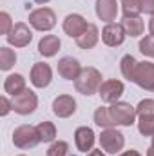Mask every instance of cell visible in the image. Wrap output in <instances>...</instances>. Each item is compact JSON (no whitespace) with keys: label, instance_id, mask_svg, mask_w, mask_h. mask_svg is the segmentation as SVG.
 <instances>
[{"label":"cell","instance_id":"cell-25","mask_svg":"<svg viewBox=\"0 0 154 156\" xmlns=\"http://www.w3.org/2000/svg\"><path fill=\"white\" fill-rule=\"evenodd\" d=\"M121 13H123V18L140 16V13H142L140 0H121Z\"/></svg>","mask_w":154,"mask_h":156},{"label":"cell","instance_id":"cell-16","mask_svg":"<svg viewBox=\"0 0 154 156\" xmlns=\"http://www.w3.org/2000/svg\"><path fill=\"white\" fill-rule=\"evenodd\" d=\"M94 11L96 16L103 22H114L116 15H118V2L116 0H96L94 4Z\"/></svg>","mask_w":154,"mask_h":156},{"label":"cell","instance_id":"cell-18","mask_svg":"<svg viewBox=\"0 0 154 156\" xmlns=\"http://www.w3.org/2000/svg\"><path fill=\"white\" fill-rule=\"evenodd\" d=\"M26 89H27L26 87V78L22 75H18V73H13L4 80V91L11 96H16L20 93H24Z\"/></svg>","mask_w":154,"mask_h":156},{"label":"cell","instance_id":"cell-19","mask_svg":"<svg viewBox=\"0 0 154 156\" xmlns=\"http://www.w3.org/2000/svg\"><path fill=\"white\" fill-rule=\"evenodd\" d=\"M98 40H100V31H98V27H96L94 24H89L87 31L76 38V45L80 49H93V47L98 44Z\"/></svg>","mask_w":154,"mask_h":156},{"label":"cell","instance_id":"cell-34","mask_svg":"<svg viewBox=\"0 0 154 156\" xmlns=\"http://www.w3.org/2000/svg\"><path fill=\"white\" fill-rule=\"evenodd\" d=\"M87 156H105V153L102 151V149H93V151H89Z\"/></svg>","mask_w":154,"mask_h":156},{"label":"cell","instance_id":"cell-33","mask_svg":"<svg viewBox=\"0 0 154 156\" xmlns=\"http://www.w3.org/2000/svg\"><path fill=\"white\" fill-rule=\"evenodd\" d=\"M118 156H142L136 149H129V151H123L121 154H118Z\"/></svg>","mask_w":154,"mask_h":156},{"label":"cell","instance_id":"cell-23","mask_svg":"<svg viewBox=\"0 0 154 156\" xmlns=\"http://www.w3.org/2000/svg\"><path fill=\"white\" fill-rule=\"evenodd\" d=\"M94 123L98 125V127H102V129H111V127H114V120L111 116V111H109V107H98L96 111H94Z\"/></svg>","mask_w":154,"mask_h":156},{"label":"cell","instance_id":"cell-36","mask_svg":"<svg viewBox=\"0 0 154 156\" xmlns=\"http://www.w3.org/2000/svg\"><path fill=\"white\" fill-rule=\"evenodd\" d=\"M35 2H37V4H42V5H44V4H47V2H51V0H35Z\"/></svg>","mask_w":154,"mask_h":156},{"label":"cell","instance_id":"cell-4","mask_svg":"<svg viewBox=\"0 0 154 156\" xmlns=\"http://www.w3.org/2000/svg\"><path fill=\"white\" fill-rule=\"evenodd\" d=\"M111 111V116L114 120L116 125H121V127H131L132 123H136V107L131 105L129 102H116L109 107Z\"/></svg>","mask_w":154,"mask_h":156},{"label":"cell","instance_id":"cell-6","mask_svg":"<svg viewBox=\"0 0 154 156\" xmlns=\"http://www.w3.org/2000/svg\"><path fill=\"white\" fill-rule=\"evenodd\" d=\"M125 145V136L123 133H120L118 129L111 127V129H103L100 134V147L109 153V154H116L123 149Z\"/></svg>","mask_w":154,"mask_h":156},{"label":"cell","instance_id":"cell-3","mask_svg":"<svg viewBox=\"0 0 154 156\" xmlns=\"http://www.w3.org/2000/svg\"><path fill=\"white\" fill-rule=\"evenodd\" d=\"M29 26L37 31H51L56 26V15L51 7H38L29 13Z\"/></svg>","mask_w":154,"mask_h":156},{"label":"cell","instance_id":"cell-7","mask_svg":"<svg viewBox=\"0 0 154 156\" xmlns=\"http://www.w3.org/2000/svg\"><path fill=\"white\" fill-rule=\"evenodd\" d=\"M5 40L13 47H26L33 40V31L29 29V26L26 22H16L13 26V29L9 31V35L5 37Z\"/></svg>","mask_w":154,"mask_h":156},{"label":"cell","instance_id":"cell-29","mask_svg":"<svg viewBox=\"0 0 154 156\" xmlns=\"http://www.w3.org/2000/svg\"><path fill=\"white\" fill-rule=\"evenodd\" d=\"M136 115L138 116H147V115H154V100L152 98H145L136 105Z\"/></svg>","mask_w":154,"mask_h":156},{"label":"cell","instance_id":"cell-30","mask_svg":"<svg viewBox=\"0 0 154 156\" xmlns=\"http://www.w3.org/2000/svg\"><path fill=\"white\" fill-rule=\"evenodd\" d=\"M13 22H11V16H9V13H5V11H2L0 13V33L2 35H9V31L13 29Z\"/></svg>","mask_w":154,"mask_h":156},{"label":"cell","instance_id":"cell-10","mask_svg":"<svg viewBox=\"0 0 154 156\" xmlns=\"http://www.w3.org/2000/svg\"><path fill=\"white\" fill-rule=\"evenodd\" d=\"M134 83L145 91L154 93V64L152 62H138L136 73H134Z\"/></svg>","mask_w":154,"mask_h":156},{"label":"cell","instance_id":"cell-1","mask_svg":"<svg viewBox=\"0 0 154 156\" xmlns=\"http://www.w3.org/2000/svg\"><path fill=\"white\" fill-rule=\"evenodd\" d=\"M102 83H103L102 73L96 67H83L78 78L75 80V89L83 96H91L100 91Z\"/></svg>","mask_w":154,"mask_h":156},{"label":"cell","instance_id":"cell-26","mask_svg":"<svg viewBox=\"0 0 154 156\" xmlns=\"http://www.w3.org/2000/svg\"><path fill=\"white\" fill-rule=\"evenodd\" d=\"M47 156H73L71 153V147L67 142L64 140H58V142H53L47 149Z\"/></svg>","mask_w":154,"mask_h":156},{"label":"cell","instance_id":"cell-15","mask_svg":"<svg viewBox=\"0 0 154 156\" xmlns=\"http://www.w3.org/2000/svg\"><path fill=\"white\" fill-rule=\"evenodd\" d=\"M94 131L87 125H82L75 131V144H76V149L82 153H89L93 151V145H94Z\"/></svg>","mask_w":154,"mask_h":156},{"label":"cell","instance_id":"cell-24","mask_svg":"<svg viewBox=\"0 0 154 156\" xmlns=\"http://www.w3.org/2000/svg\"><path fill=\"white\" fill-rule=\"evenodd\" d=\"M16 64V53L9 47H0V69L2 71H9L13 66Z\"/></svg>","mask_w":154,"mask_h":156},{"label":"cell","instance_id":"cell-32","mask_svg":"<svg viewBox=\"0 0 154 156\" xmlns=\"http://www.w3.org/2000/svg\"><path fill=\"white\" fill-rule=\"evenodd\" d=\"M140 5H142V13L145 15H154V0H140Z\"/></svg>","mask_w":154,"mask_h":156},{"label":"cell","instance_id":"cell-20","mask_svg":"<svg viewBox=\"0 0 154 156\" xmlns=\"http://www.w3.org/2000/svg\"><path fill=\"white\" fill-rule=\"evenodd\" d=\"M121 26H123L127 37H131V38H136V37L143 35V31H145V24H143V20H142L140 16L123 18V20H121Z\"/></svg>","mask_w":154,"mask_h":156},{"label":"cell","instance_id":"cell-9","mask_svg":"<svg viewBox=\"0 0 154 156\" xmlns=\"http://www.w3.org/2000/svg\"><path fill=\"white\" fill-rule=\"evenodd\" d=\"M123 91H125L123 82H120V80H105V82L102 83V87H100L98 94H100L102 102H105V104L113 105V104H116V102H120V98H121Z\"/></svg>","mask_w":154,"mask_h":156},{"label":"cell","instance_id":"cell-38","mask_svg":"<svg viewBox=\"0 0 154 156\" xmlns=\"http://www.w3.org/2000/svg\"><path fill=\"white\" fill-rule=\"evenodd\" d=\"M151 147H154V134H152V145H151Z\"/></svg>","mask_w":154,"mask_h":156},{"label":"cell","instance_id":"cell-12","mask_svg":"<svg viewBox=\"0 0 154 156\" xmlns=\"http://www.w3.org/2000/svg\"><path fill=\"white\" fill-rule=\"evenodd\" d=\"M31 83L35 85V87H38V89H44V87H47L49 83H51V80H53V69H51V66L49 64H45V62H37L33 67H31Z\"/></svg>","mask_w":154,"mask_h":156},{"label":"cell","instance_id":"cell-31","mask_svg":"<svg viewBox=\"0 0 154 156\" xmlns=\"http://www.w3.org/2000/svg\"><path fill=\"white\" fill-rule=\"evenodd\" d=\"M9 111H13V102L7 100V96L0 98V116H5Z\"/></svg>","mask_w":154,"mask_h":156},{"label":"cell","instance_id":"cell-22","mask_svg":"<svg viewBox=\"0 0 154 156\" xmlns=\"http://www.w3.org/2000/svg\"><path fill=\"white\" fill-rule=\"evenodd\" d=\"M37 131H38L40 142H44V144H53L56 138V127L53 122H47V120L40 122L37 125Z\"/></svg>","mask_w":154,"mask_h":156},{"label":"cell","instance_id":"cell-17","mask_svg":"<svg viewBox=\"0 0 154 156\" xmlns=\"http://www.w3.org/2000/svg\"><path fill=\"white\" fill-rule=\"evenodd\" d=\"M60 45L62 42L56 35H44L38 42V53L45 58H51L60 51Z\"/></svg>","mask_w":154,"mask_h":156},{"label":"cell","instance_id":"cell-5","mask_svg":"<svg viewBox=\"0 0 154 156\" xmlns=\"http://www.w3.org/2000/svg\"><path fill=\"white\" fill-rule=\"evenodd\" d=\"M11 102H13V111H15L16 115H22V116L35 113L37 107H38V96H37V93H33L31 89H26L24 93L13 96Z\"/></svg>","mask_w":154,"mask_h":156},{"label":"cell","instance_id":"cell-8","mask_svg":"<svg viewBox=\"0 0 154 156\" xmlns=\"http://www.w3.org/2000/svg\"><path fill=\"white\" fill-rule=\"evenodd\" d=\"M100 37H102V42H103L105 45H109V47H118V45H121V44L125 42L127 33H125V29H123L121 24H118V22H109V24L103 26Z\"/></svg>","mask_w":154,"mask_h":156},{"label":"cell","instance_id":"cell-2","mask_svg":"<svg viewBox=\"0 0 154 156\" xmlns=\"http://www.w3.org/2000/svg\"><path fill=\"white\" fill-rule=\"evenodd\" d=\"M13 144L18 147V149H33L40 144V136L38 131L35 125H18L15 131H13Z\"/></svg>","mask_w":154,"mask_h":156},{"label":"cell","instance_id":"cell-27","mask_svg":"<svg viewBox=\"0 0 154 156\" xmlns=\"http://www.w3.org/2000/svg\"><path fill=\"white\" fill-rule=\"evenodd\" d=\"M138 131L143 136H152L154 134V115L138 116Z\"/></svg>","mask_w":154,"mask_h":156},{"label":"cell","instance_id":"cell-21","mask_svg":"<svg viewBox=\"0 0 154 156\" xmlns=\"http://www.w3.org/2000/svg\"><path fill=\"white\" fill-rule=\"evenodd\" d=\"M136 67H138V60H136L132 55H125V56L120 60V71H121L123 78L129 80V82H134Z\"/></svg>","mask_w":154,"mask_h":156},{"label":"cell","instance_id":"cell-35","mask_svg":"<svg viewBox=\"0 0 154 156\" xmlns=\"http://www.w3.org/2000/svg\"><path fill=\"white\" fill-rule=\"evenodd\" d=\"M149 33L154 35V15L151 16V20H149Z\"/></svg>","mask_w":154,"mask_h":156},{"label":"cell","instance_id":"cell-13","mask_svg":"<svg viewBox=\"0 0 154 156\" xmlns=\"http://www.w3.org/2000/svg\"><path fill=\"white\" fill-rule=\"evenodd\" d=\"M53 113L58 118H69L76 113V100L71 94H58L53 100Z\"/></svg>","mask_w":154,"mask_h":156},{"label":"cell","instance_id":"cell-28","mask_svg":"<svg viewBox=\"0 0 154 156\" xmlns=\"http://www.w3.org/2000/svg\"><path fill=\"white\" fill-rule=\"evenodd\" d=\"M140 53L149 56V58H154V35H147L140 40Z\"/></svg>","mask_w":154,"mask_h":156},{"label":"cell","instance_id":"cell-11","mask_svg":"<svg viewBox=\"0 0 154 156\" xmlns=\"http://www.w3.org/2000/svg\"><path fill=\"white\" fill-rule=\"evenodd\" d=\"M62 27H64V33H65L67 37H71V38L76 40L80 35H83V33L87 31L89 24H87V20H85L82 15H78V13H71V15H67V16L64 18Z\"/></svg>","mask_w":154,"mask_h":156},{"label":"cell","instance_id":"cell-37","mask_svg":"<svg viewBox=\"0 0 154 156\" xmlns=\"http://www.w3.org/2000/svg\"><path fill=\"white\" fill-rule=\"evenodd\" d=\"M147 156H154V147H151V149L147 151Z\"/></svg>","mask_w":154,"mask_h":156},{"label":"cell","instance_id":"cell-14","mask_svg":"<svg viewBox=\"0 0 154 156\" xmlns=\"http://www.w3.org/2000/svg\"><path fill=\"white\" fill-rule=\"evenodd\" d=\"M82 66H80V62H78L76 58H73V56H64V58H60L58 60V66H56V71H58V75L64 78V80H76L78 75L82 73Z\"/></svg>","mask_w":154,"mask_h":156},{"label":"cell","instance_id":"cell-39","mask_svg":"<svg viewBox=\"0 0 154 156\" xmlns=\"http://www.w3.org/2000/svg\"><path fill=\"white\" fill-rule=\"evenodd\" d=\"M18 156H26V154H18Z\"/></svg>","mask_w":154,"mask_h":156}]
</instances>
